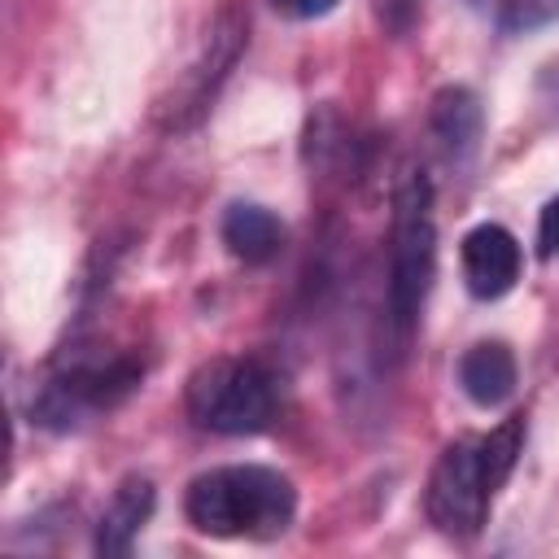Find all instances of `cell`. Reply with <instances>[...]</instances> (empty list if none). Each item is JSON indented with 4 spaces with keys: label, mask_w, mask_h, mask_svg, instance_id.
<instances>
[{
    "label": "cell",
    "mask_w": 559,
    "mask_h": 559,
    "mask_svg": "<svg viewBox=\"0 0 559 559\" xmlns=\"http://www.w3.org/2000/svg\"><path fill=\"white\" fill-rule=\"evenodd\" d=\"M245 48H249V9H245L240 0H223V4L214 9L210 26H205V39H201L192 66H188V70L179 74V83L157 100L153 122H157L162 131H192V127L210 114L218 87L227 83V74H231L236 61L245 57Z\"/></svg>",
    "instance_id": "8992f818"
},
{
    "label": "cell",
    "mask_w": 559,
    "mask_h": 559,
    "mask_svg": "<svg viewBox=\"0 0 559 559\" xmlns=\"http://www.w3.org/2000/svg\"><path fill=\"white\" fill-rule=\"evenodd\" d=\"M555 253H559V197H550L537 218V258L550 262Z\"/></svg>",
    "instance_id": "4fadbf2b"
},
{
    "label": "cell",
    "mask_w": 559,
    "mask_h": 559,
    "mask_svg": "<svg viewBox=\"0 0 559 559\" xmlns=\"http://www.w3.org/2000/svg\"><path fill=\"white\" fill-rule=\"evenodd\" d=\"M183 515L218 542H271L297 520V485L262 463H223L188 480Z\"/></svg>",
    "instance_id": "7a4b0ae2"
},
{
    "label": "cell",
    "mask_w": 559,
    "mask_h": 559,
    "mask_svg": "<svg viewBox=\"0 0 559 559\" xmlns=\"http://www.w3.org/2000/svg\"><path fill=\"white\" fill-rule=\"evenodd\" d=\"M153 507H157V489H153V480H148V476H140V472L122 476V480H118V489L109 493V502H105L100 520H96L92 550H96V555H105V559H122V555H131V546H135L140 528L148 524Z\"/></svg>",
    "instance_id": "ba28073f"
},
{
    "label": "cell",
    "mask_w": 559,
    "mask_h": 559,
    "mask_svg": "<svg viewBox=\"0 0 559 559\" xmlns=\"http://www.w3.org/2000/svg\"><path fill=\"white\" fill-rule=\"evenodd\" d=\"M284 380L262 358H210L188 376L183 411L201 432L253 437L280 419Z\"/></svg>",
    "instance_id": "5b68a950"
},
{
    "label": "cell",
    "mask_w": 559,
    "mask_h": 559,
    "mask_svg": "<svg viewBox=\"0 0 559 559\" xmlns=\"http://www.w3.org/2000/svg\"><path fill=\"white\" fill-rule=\"evenodd\" d=\"M144 380V362L131 349H109L96 341L66 345L44 384L31 397V419L48 432H74L114 406H122Z\"/></svg>",
    "instance_id": "3957f363"
},
{
    "label": "cell",
    "mask_w": 559,
    "mask_h": 559,
    "mask_svg": "<svg viewBox=\"0 0 559 559\" xmlns=\"http://www.w3.org/2000/svg\"><path fill=\"white\" fill-rule=\"evenodd\" d=\"M550 22H559V0H498L502 35H533Z\"/></svg>",
    "instance_id": "7c38bea8"
},
{
    "label": "cell",
    "mask_w": 559,
    "mask_h": 559,
    "mask_svg": "<svg viewBox=\"0 0 559 559\" xmlns=\"http://www.w3.org/2000/svg\"><path fill=\"white\" fill-rule=\"evenodd\" d=\"M376 13H380V22H384L389 35H406L415 26L419 0H376Z\"/></svg>",
    "instance_id": "5bb4252c"
},
{
    "label": "cell",
    "mask_w": 559,
    "mask_h": 559,
    "mask_svg": "<svg viewBox=\"0 0 559 559\" xmlns=\"http://www.w3.org/2000/svg\"><path fill=\"white\" fill-rule=\"evenodd\" d=\"M341 0H271V9L280 17H293V22H310V17H323L332 13Z\"/></svg>",
    "instance_id": "9a60e30c"
},
{
    "label": "cell",
    "mask_w": 559,
    "mask_h": 559,
    "mask_svg": "<svg viewBox=\"0 0 559 559\" xmlns=\"http://www.w3.org/2000/svg\"><path fill=\"white\" fill-rule=\"evenodd\" d=\"M515 380H520V367L502 341H476L459 358V389L480 411H498L515 393Z\"/></svg>",
    "instance_id": "8fae6325"
},
{
    "label": "cell",
    "mask_w": 559,
    "mask_h": 559,
    "mask_svg": "<svg viewBox=\"0 0 559 559\" xmlns=\"http://www.w3.org/2000/svg\"><path fill=\"white\" fill-rule=\"evenodd\" d=\"M428 131L437 140V148L459 166L467 162L476 148H480V135H485V105L472 87L463 83H450L432 96L428 105Z\"/></svg>",
    "instance_id": "9c48e42d"
},
{
    "label": "cell",
    "mask_w": 559,
    "mask_h": 559,
    "mask_svg": "<svg viewBox=\"0 0 559 559\" xmlns=\"http://www.w3.org/2000/svg\"><path fill=\"white\" fill-rule=\"evenodd\" d=\"M218 240L227 245V253L245 266H266L280 258L284 249V223L266 210V205H253V201H231L223 210V223H218Z\"/></svg>",
    "instance_id": "30bf717a"
},
{
    "label": "cell",
    "mask_w": 559,
    "mask_h": 559,
    "mask_svg": "<svg viewBox=\"0 0 559 559\" xmlns=\"http://www.w3.org/2000/svg\"><path fill=\"white\" fill-rule=\"evenodd\" d=\"M437 275V218H432V183L424 170H406L393 188V223H389V284L384 306L393 336H406L419 323Z\"/></svg>",
    "instance_id": "277c9868"
},
{
    "label": "cell",
    "mask_w": 559,
    "mask_h": 559,
    "mask_svg": "<svg viewBox=\"0 0 559 559\" xmlns=\"http://www.w3.org/2000/svg\"><path fill=\"white\" fill-rule=\"evenodd\" d=\"M520 454H524V415H507L498 428L480 437L450 441L428 472V489H424L428 524L454 542H476Z\"/></svg>",
    "instance_id": "6da1fadb"
},
{
    "label": "cell",
    "mask_w": 559,
    "mask_h": 559,
    "mask_svg": "<svg viewBox=\"0 0 559 559\" xmlns=\"http://www.w3.org/2000/svg\"><path fill=\"white\" fill-rule=\"evenodd\" d=\"M459 266H463V284L476 301H498L515 288L524 253H520V240L502 223H476L459 240Z\"/></svg>",
    "instance_id": "52a82bcc"
},
{
    "label": "cell",
    "mask_w": 559,
    "mask_h": 559,
    "mask_svg": "<svg viewBox=\"0 0 559 559\" xmlns=\"http://www.w3.org/2000/svg\"><path fill=\"white\" fill-rule=\"evenodd\" d=\"M472 4H489V0H472Z\"/></svg>",
    "instance_id": "2e32d148"
}]
</instances>
